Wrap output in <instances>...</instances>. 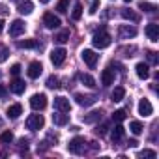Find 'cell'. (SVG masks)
<instances>
[{
    "instance_id": "obj_23",
    "label": "cell",
    "mask_w": 159,
    "mask_h": 159,
    "mask_svg": "<svg viewBox=\"0 0 159 159\" xmlns=\"http://www.w3.org/2000/svg\"><path fill=\"white\" fill-rule=\"evenodd\" d=\"M101 111H92V112H88L86 116H84V124H96V122H99L101 120Z\"/></svg>"
},
{
    "instance_id": "obj_3",
    "label": "cell",
    "mask_w": 159,
    "mask_h": 159,
    "mask_svg": "<svg viewBox=\"0 0 159 159\" xmlns=\"http://www.w3.org/2000/svg\"><path fill=\"white\" fill-rule=\"evenodd\" d=\"M45 125V118L41 116V114H30L28 118H26V127L30 129V131H38V129H41Z\"/></svg>"
},
{
    "instance_id": "obj_5",
    "label": "cell",
    "mask_w": 159,
    "mask_h": 159,
    "mask_svg": "<svg viewBox=\"0 0 159 159\" xmlns=\"http://www.w3.org/2000/svg\"><path fill=\"white\" fill-rule=\"evenodd\" d=\"M66 49H62V47H58V49H52L51 51V62H52V66H62L64 64V60H66Z\"/></svg>"
},
{
    "instance_id": "obj_8",
    "label": "cell",
    "mask_w": 159,
    "mask_h": 159,
    "mask_svg": "<svg viewBox=\"0 0 159 159\" xmlns=\"http://www.w3.org/2000/svg\"><path fill=\"white\" fill-rule=\"evenodd\" d=\"M43 25H45L49 30H54V28H58L62 23H60V19H58L54 13H45V15H43Z\"/></svg>"
},
{
    "instance_id": "obj_25",
    "label": "cell",
    "mask_w": 159,
    "mask_h": 159,
    "mask_svg": "<svg viewBox=\"0 0 159 159\" xmlns=\"http://www.w3.org/2000/svg\"><path fill=\"white\" fill-rule=\"evenodd\" d=\"M122 17H124V19H127V21H133V23H137V21H139V15H137L133 10H129V8H124V10H122Z\"/></svg>"
},
{
    "instance_id": "obj_36",
    "label": "cell",
    "mask_w": 159,
    "mask_h": 159,
    "mask_svg": "<svg viewBox=\"0 0 159 159\" xmlns=\"http://www.w3.org/2000/svg\"><path fill=\"white\" fill-rule=\"evenodd\" d=\"M107 129H109V124H101V125L96 127V133H98V135H105Z\"/></svg>"
},
{
    "instance_id": "obj_4",
    "label": "cell",
    "mask_w": 159,
    "mask_h": 159,
    "mask_svg": "<svg viewBox=\"0 0 159 159\" xmlns=\"http://www.w3.org/2000/svg\"><path fill=\"white\" fill-rule=\"evenodd\" d=\"M30 107L34 111H43L47 107V96L45 94H34L30 98Z\"/></svg>"
},
{
    "instance_id": "obj_15",
    "label": "cell",
    "mask_w": 159,
    "mask_h": 159,
    "mask_svg": "<svg viewBox=\"0 0 159 159\" xmlns=\"http://www.w3.org/2000/svg\"><path fill=\"white\" fill-rule=\"evenodd\" d=\"M25 88H26V84H25V81H21V79H13V81L10 83V90L13 92V94H17V96H21L23 92H25Z\"/></svg>"
},
{
    "instance_id": "obj_44",
    "label": "cell",
    "mask_w": 159,
    "mask_h": 159,
    "mask_svg": "<svg viewBox=\"0 0 159 159\" xmlns=\"http://www.w3.org/2000/svg\"><path fill=\"white\" fill-rule=\"evenodd\" d=\"M125 2H131V0H125Z\"/></svg>"
},
{
    "instance_id": "obj_30",
    "label": "cell",
    "mask_w": 159,
    "mask_h": 159,
    "mask_svg": "<svg viewBox=\"0 0 159 159\" xmlns=\"http://www.w3.org/2000/svg\"><path fill=\"white\" fill-rule=\"evenodd\" d=\"M129 129H131V133H133V135H140V133L144 131V125H142L140 122H137V120H135V122H131V124H129Z\"/></svg>"
},
{
    "instance_id": "obj_17",
    "label": "cell",
    "mask_w": 159,
    "mask_h": 159,
    "mask_svg": "<svg viewBox=\"0 0 159 159\" xmlns=\"http://www.w3.org/2000/svg\"><path fill=\"white\" fill-rule=\"evenodd\" d=\"M67 122H69V116H67L66 112L56 111V112L52 114V124H54V125H66Z\"/></svg>"
},
{
    "instance_id": "obj_14",
    "label": "cell",
    "mask_w": 159,
    "mask_h": 159,
    "mask_svg": "<svg viewBox=\"0 0 159 159\" xmlns=\"http://www.w3.org/2000/svg\"><path fill=\"white\" fill-rule=\"evenodd\" d=\"M41 71H43V66H41L39 62H30V66H28V69H26V73H28L30 79H38V77L41 75Z\"/></svg>"
},
{
    "instance_id": "obj_18",
    "label": "cell",
    "mask_w": 159,
    "mask_h": 159,
    "mask_svg": "<svg viewBox=\"0 0 159 159\" xmlns=\"http://www.w3.org/2000/svg\"><path fill=\"white\" fill-rule=\"evenodd\" d=\"M17 11L23 13V15H28V13L34 11V4L30 0H23V2H19V6H17Z\"/></svg>"
},
{
    "instance_id": "obj_41",
    "label": "cell",
    "mask_w": 159,
    "mask_h": 159,
    "mask_svg": "<svg viewBox=\"0 0 159 159\" xmlns=\"http://www.w3.org/2000/svg\"><path fill=\"white\" fill-rule=\"evenodd\" d=\"M98 4H99V0H94V4H92V8H90V13H96V11H98Z\"/></svg>"
},
{
    "instance_id": "obj_1",
    "label": "cell",
    "mask_w": 159,
    "mask_h": 159,
    "mask_svg": "<svg viewBox=\"0 0 159 159\" xmlns=\"http://www.w3.org/2000/svg\"><path fill=\"white\" fill-rule=\"evenodd\" d=\"M111 41H112V38H111V34H109L105 28L98 30V32L94 34V38H92V43H94L96 49H107V47L111 45Z\"/></svg>"
},
{
    "instance_id": "obj_22",
    "label": "cell",
    "mask_w": 159,
    "mask_h": 159,
    "mask_svg": "<svg viewBox=\"0 0 159 159\" xmlns=\"http://www.w3.org/2000/svg\"><path fill=\"white\" fill-rule=\"evenodd\" d=\"M124 96H125V88H124V86H116V88L112 90V94H111V99H112L114 103H118V101L124 99Z\"/></svg>"
},
{
    "instance_id": "obj_26",
    "label": "cell",
    "mask_w": 159,
    "mask_h": 159,
    "mask_svg": "<svg viewBox=\"0 0 159 159\" xmlns=\"http://www.w3.org/2000/svg\"><path fill=\"white\" fill-rule=\"evenodd\" d=\"M81 17H83V6H81V2H77V4L73 6L71 19H73V21H81Z\"/></svg>"
},
{
    "instance_id": "obj_40",
    "label": "cell",
    "mask_w": 159,
    "mask_h": 159,
    "mask_svg": "<svg viewBox=\"0 0 159 159\" xmlns=\"http://www.w3.org/2000/svg\"><path fill=\"white\" fill-rule=\"evenodd\" d=\"M8 96V90H6V86L4 84H0V98H6Z\"/></svg>"
},
{
    "instance_id": "obj_7",
    "label": "cell",
    "mask_w": 159,
    "mask_h": 159,
    "mask_svg": "<svg viewBox=\"0 0 159 159\" xmlns=\"http://www.w3.org/2000/svg\"><path fill=\"white\" fill-rule=\"evenodd\" d=\"M137 36V28L135 26H129V25H122L118 28V38L120 39H129V38H135Z\"/></svg>"
},
{
    "instance_id": "obj_35",
    "label": "cell",
    "mask_w": 159,
    "mask_h": 159,
    "mask_svg": "<svg viewBox=\"0 0 159 159\" xmlns=\"http://www.w3.org/2000/svg\"><path fill=\"white\" fill-rule=\"evenodd\" d=\"M139 157H148V159H155V157H157V153H155L153 150H142V152L139 153Z\"/></svg>"
},
{
    "instance_id": "obj_42",
    "label": "cell",
    "mask_w": 159,
    "mask_h": 159,
    "mask_svg": "<svg viewBox=\"0 0 159 159\" xmlns=\"http://www.w3.org/2000/svg\"><path fill=\"white\" fill-rule=\"evenodd\" d=\"M2 30H4V21L0 19V32H2Z\"/></svg>"
},
{
    "instance_id": "obj_32",
    "label": "cell",
    "mask_w": 159,
    "mask_h": 159,
    "mask_svg": "<svg viewBox=\"0 0 159 159\" xmlns=\"http://www.w3.org/2000/svg\"><path fill=\"white\" fill-rule=\"evenodd\" d=\"M67 39H69V30H62L54 36V41H58V43H66Z\"/></svg>"
},
{
    "instance_id": "obj_11",
    "label": "cell",
    "mask_w": 159,
    "mask_h": 159,
    "mask_svg": "<svg viewBox=\"0 0 159 159\" xmlns=\"http://www.w3.org/2000/svg\"><path fill=\"white\" fill-rule=\"evenodd\" d=\"M137 109H139V114H140V116H144V118L153 114V107H152V103H150L148 99H140Z\"/></svg>"
},
{
    "instance_id": "obj_9",
    "label": "cell",
    "mask_w": 159,
    "mask_h": 159,
    "mask_svg": "<svg viewBox=\"0 0 159 159\" xmlns=\"http://www.w3.org/2000/svg\"><path fill=\"white\" fill-rule=\"evenodd\" d=\"M71 105H69V99L64 98V96H58L54 98V111H60V112H69Z\"/></svg>"
},
{
    "instance_id": "obj_20",
    "label": "cell",
    "mask_w": 159,
    "mask_h": 159,
    "mask_svg": "<svg viewBox=\"0 0 159 159\" xmlns=\"http://www.w3.org/2000/svg\"><path fill=\"white\" fill-rule=\"evenodd\" d=\"M23 114V107L19 105V103H15V105H11L10 109H8V118H11V120H17L19 116Z\"/></svg>"
},
{
    "instance_id": "obj_33",
    "label": "cell",
    "mask_w": 159,
    "mask_h": 159,
    "mask_svg": "<svg viewBox=\"0 0 159 159\" xmlns=\"http://www.w3.org/2000/svg\"><path fill=\"white\" fill-rule=\"evenodd\" d=\"M67 6H69V0H58V4H56V11L66 13V11H67Z\"/></svg>"
},
{
    "instance_id": "obj_21",
    "label": "cell",
    "mask_w": 159,
    "mask_h": 159,
    "mask_svg": "<svg viewBox=\"0 0 159 159\" xmlns=\"http://www.w3.org/2000/svg\"><path fill=\"white\" fill-rule=\"evenodd\" d=\"M124 135H125V129H124V125H116L114 129H112V133H111V139H112V142H118V140H122L124 139Z\"/></svg>"
},
{
    "instance_id": "obj_31",
    "label": "cell",
    "mask_w": 159,
    "mask_h": 159,
    "mask_svg": "<svg viewBox=\"0 0 159 159\" xmlns=\"http://www.w3.org/2000/svg\"><path fill=\"white\" fill-rule=\"evenodd\" d=\"M125 116H127V114H125V109H118V111H114V112H112V120H114V122H118V124H120V122H124V120H125Z\"/></svg>"
},
{
    "instance_id": "obj_10",
    "label": "cell",
    "mask_w": 159,
    "mask_h": 159,
    "mask_svg": "<svg viewBox=\"0 0 159 159\" xmlns=\"http://www.w3.org/2000/svg\"><path fill=\"white\" fill-rule=\"evenodd\" d=\"M75 101H77V105H81V107H92V105L98 101V98H96V96H83V94H77V96H75Z\"/></svg>"
},
{
    "instance_id": "obj_34",
    "label": "cell",
    "mask_w": 159,
    "mask_h": 159,
    "mask_svg": "<svg viewBox=\"0 0 159 159\" xmlns=\"http://www.w3.org/2000/svg\"><path fill=\"white\" fill-rule=\"evenodd\" d=\"M0 140L6 142V144H10V142L13 140V133H11V131H4L2 135H0Z\"/></svg>"
},
{
    "instance_id": "obj_6",
    "label": "cell",
    "mask_w": 159,
    "mask_h": 159,
    "mask_svg": "<svg viewBox=\"0 0 159 159\" xmlns=\"http://www.w3.org/2000/svg\"><path fill=\"white\" fill-rule=\"evenodd\" d=\"M81 56H83V60L86 62V66H88L90 69H94V67H96V64H98V58H99V56H98V54H96L92 49H84V51L81 52Z\"/></svg>"
},
{
    "instance_id": "obj_27",
    "label": "cell",
    "mask_w": 159,
    "mask_h": 159,
    "mask_svg": "<svg viewBox=\"0 0 159 159\" xmlns=\"http://www.w3.org/2000/svg\"><path fill=\"white\" fill-rule=\"evenodd\" d=\"M47 88H51V90H56V88H60V79L58 77H54V75H51L49 79H47Z\"/></svg>"
},
{
    "instance_id": "obj_37",
    "label": "cell",
    "mask_w": 159,
    "mask_h": 159,
    "mask_svg": "<svg viewBox=\"0 0 159 159\" xmlns=\"http://www.w3.org/2000/svg\"><path fill=\"white\" fill-rule=\"evenodd\" d=\"M146 56H148V62H150V64H157V52L150 51V52H148Z\"/></svg>"
},
{
    "instance_id": "obj_19",
    "label": "cell",
    "mask_w": 159,
    "mask_h": 159,
    "mask_svg": "<svg viewBox=\"0 0 159 159\" xmlns=\"http://www.w3.org/2000/svg\"><path fill=\"white\" fill-rule=\"evenodd\" d=\"M135 69H137V75H139V79H148V77H150V66H148V64H144V62H139Z\"/></svg>"
},
{
    "instance_id": "obj_16",
    "label": "cell",
    "mask_w": 159,
    "mask_h": 159,
    "mask_svg": "<svg viewBox=\"0 0 159 159\" xmlns=\"http://www.w3.org/2000/svg\"><path fill=\"white\" fill-rule=\"evenodd\" d=\"M114 83V71L112 69H103L101 71V84L103 86H111Z\"/></svg>"
},
{
    "instance_id": "obj_29",
    "label": "cell",
    "mask_w": 159,
    "mask_h": 159,
    "mask_svg": "<svg viewBox=\"0 0 159 159\" xmlns=\"http://www.w3.org/2000/svg\"><path fill=\"white\" fill-rule=\"evenodd\" d=\"M17 47L19 49H36L38 47V41L36 39H25V41H19Z\"/></svg>"
},
{
    "instance_id": "obj_13",
    "label": "cell",
    "mask_w": 159,
    "mask_h": 159,
    "mask_svg": "<svg viewBox=\"0 0 159 159\" xmlns=\"http://www.w3.org/2000/svg\"><path fill=\"white\" fill-rule=\"evenodd\" d=\"M144 32H146L148 39H152V41H159V25L150 23V25L144 28Z\"/></svg>"
},
{
    "instance_id": "obj_43",
    "label": "cell",
    "mask_w": 159,
    "mask_h": 159,
    "mask_svg": "<svg viewBox=\"0 0 159 159\" xmlns=\"http://www.w3.org/2000/svg\"><path fill=\"white\" fill-rule=\"evenodd\" d=\"M39 2H41V4H49V2H51V0H39Z\"/></svg>"
},
{
    "instance_id": "obj_2",
    "label": "cell",
    "mask_w": 159,
    "mask_h": 159,
    "mask_svg": "<svg viewBox=\"0 0 159 159\" xmlns=\"http://www.w3.org/2000/svg\"><path fill=\"white\" fill-rule=\"evenodd\" d=\"M67 150H69L71 153H75V155L84 153V150H86V142H84V139H83V137H75V139H71L69 144H67Z\"/></svg>"
},
{
    "instance_id": "obj_12",
    "label": "cell",
    "mask_w": 159,
    "mask_h": 159,
    "mask_svg": "<svg viewBox=\"0 0 159 159\" xmlns=\"http://www.w3.org/2000/svg\"><path fill=\"white\" fill-rule=\"evenodd\" d=\"M25 32V23L21 21V19H15L11 25H10V36L11 38H17V36H21Z\"/></svg>"
},
{
    "instance_id": "obj_39",
    "label": "cell",
    "mask_w": 159,
    "mask_h": 159,
    "mask_svg": "<svg viewBox=\"0 0 159 159\" xmlns=\"http://www.w3.org/2000/svg\"><path fill=\"white\" fill-rule=\"evenodd\" d=\"M6 58H8V49L2 47V49H0V62H4Z\"/></svg>"
},
{
    "instance_id": "obj_38",
    "label": "cell",
    "mask_w": 159,
    "mask_h": 159,
    "mask_svg": "<svg viewBox=\"0 0 159 159\" xmlns=\"http://www.w3.org/2000/svg\"><path fill=\"white\" fill-rule=\"evenodd\" d=\"M10 71H11V75H13V77H17V75L21 73V66H19V64H13Z\"/></svg>"
},
{
    "instance_id": "obj_28",
    "label": "cell",
    "mask_w": 159,
    "mask_h": 159,
    "mask_svg": "<svg viewBox=\"0 0 159 159\" xmlns=\"http://www.w3.org/2000/svg\"><path fill=\"white\" fill-rule=\"evenodd\" d=\"M139 10H142V11H146V13H153L155 10H157V6L155 4H150V2H139Z\"/></svg>"
},
{
    "instance_id": "obj_24",
    "label": "cell",
    "mask_w": 159,
    "mask_h": 159,
    "mask_svg": "<svg viewBox=\"0 0 159 159\" xmlns=\"http://www.w3.org/2000/svg\"><path fill=\"white\" fill-rule=\"evenodd\" d=\"M79 79H81V83L84 86H88V88H94L96 86V79L92 75H88V73H81V75H79Z\"/></svg>"
}]
</instances>
